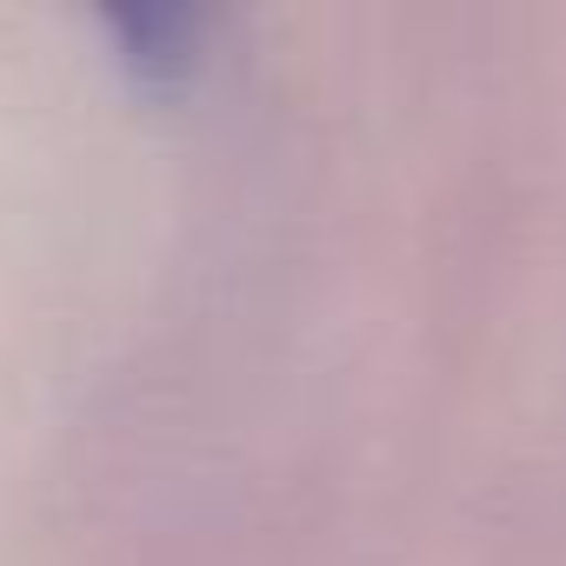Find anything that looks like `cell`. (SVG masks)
<instances>
[{"mask_svg":"<svg viewBox=\"0 0 566 566\" xmlns=\"http://www.w3.org/2000/svg\"><path fill=\"white\" fill-rule=\"evenodd\" d=\"M101 34L114 41V61L127 67V81H140L154 94H174V87L193 81L213 21L200 8H107Z\"/></svg>","mask_w":566,"mask_h":566,"instance_id":"1","label":"cell"}]
</instances>
